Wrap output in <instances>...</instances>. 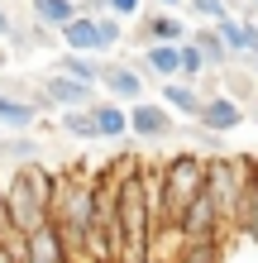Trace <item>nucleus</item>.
I'll use <instances>...</instances> for the list:
<instances>
[{
    "label": "nucleus",
    "mask_w": 258,
    "mask_h": 263,
    "mask_svg": "<svg viewBox=\"0 0 258 263\" xmlns=\"http://www.w3.org/2000/svg\"><path fill=\"white\" fill-rule=\"evenodd\" d=\"M177 263H225V254H220V244H182Z\"/></svg>",
    "instance_id": "obj_21"
},
{
    "label": "nucleus",
    "mask_w": 258,
    "mask_h": 263,
    "mask_svg": "<svg viewBox=\"0 0 258 263\" xmlns=\"http://www.w3.org/2000/svg\"><path fill=\"white\" fill-rule=\"evenodd\" d=\"M63 129L72 139H96V120H91V105L86 110H63Z\"/></svg>",
    "instance_id": "obj_20"
},
{
    "label": "nucleus",
    "mask_w": 258,
    "mask_h": 263,
    "mask_svg": "<svg viewBox=\"0 0 258 263\" xmlns=\"http://www.w3.org/2000/svg\"><path fill=\"white\" fill-rule=\"evenodd\" d=\"M187 5L196 10V20H201V24H220V20H230V14H234L230 0H187Z\"/></svg>",
    "instance_id": "obj_19"
},
{
    "label": "nucleus",
    "mask_w": 258,
    "mask_h": 263,
    "mask_svg": "<svg viewBox=\"0 0 258 263\" xmlns=\"http://www.w3.org/2000/svg\"><path fill=\"white\" fill-rule=\"evenodd\" d=\"M34 120H38V105H34V101L14 96V91H0V125H5L10 134L34 129Z\"/></svg>",
    "instance_id": "obj_12"
},
{
    "label": "nucleus",
    "mask_w": 258,
    "mask_h": 263,
    "mask_svg": "<svg viewBox=\"0 0 258 263\" xmlns=\"http://www.w3.org/2000/svg\"><path fill=\"white\" fill-rule=\"evenodd\" d=\"M201 91L196 86H187V82H163V105H168L172 115H187V120H196L201 115Z\"/></svg>",
    "instance_id": "obj_16"
},
{
    "label": "nucleus",
    "mask_w": 258,
    "mask_h": 263,
    "mask_svg": "<svg viewBox=\"0 0 258 263\" xmlns=\"http://www.w3.org/2000/svg\"><path fill=\"white\" fill-rule=\"evenodd\" d=\"M163 182H168V225H177V215L206 187V153H191V148L172 153V158L163 163Z\"/></svg>",
    "instance_id": "obj_3"
},
{
    "label": "nucleus",
    "mask_w": 258,
    "mask_h": 263,
    "mask_svg": "<svg viewBox=\"0 0 258 263\" xmlns=\"http://www.w3.org/2000/svg\"><path fill=\"white\" fill-rule=\"evenodd\" d=\"M115 263H148V254H120Z\"/></svg>",
    "instance_id": "obj_26"
},
{
    "label": "nucleus",
    "mask_w": 258,
    "mask_h": 263,
    "mask_svg": "<svg viewBox=\"0 0 258 263\" xmlns=\"http://www.w3.org/2000/svg\"><path fill=\"white\" fill-rule=\"evenodd\" d=\"M187 39H191V29L182 24V14H172V10L144 20V29H139V43H144V48H148V43H187Z\"/></svg>",
    "instance_id": "obj_10"
},
{
    "label": "nucleus",
    "mask_w": 258,
    "mask_h": 263,
    "mask_svg": "<svg viewBox=\"0 0 258 263\" xmlns=\"http://www.w3.org/2000/svg\"><path fill=\"white\" fill-rule=\"evenodd\" d=\"M158 5H163V10H177V5H187V0H158Z\"/></svg>",
    "instance_id": "obj_27"
},
{
    "label": "nucleus",
    "mask_w": 258,
    "mask_h": 263,
    "mask_svg": "<svg viewBox=\"0 0 258 263\" xmlns=\"http://www.w3.org/2000/svg\"><path fill=\"white\" fill-rule=\"evenodd\" d=\"M253 187H258V158H253Z\"/></svg>",
    "instance_id": "obj_28"
},
{
    "label": "nucleus",
    "mask_w": 258,
    "mask_h": 263,
    "mask_svg": "<svg viewBox=\"0 0 258 263\" xmlns=\"http://www.w3.org/2000/svg\"><path fill=\"white\" fill-rule=\"evenodd\" d=\"M96 24H101V43H105V53L120 48V39H125V34H120V24H125V20H115V14H96Z\"/></svg>",
    "instance_id": "obj_22"
},
{
    "label": "nucleus",
    "mask_w": 258,
    "mask_h": 263,
    "mask_svg": "<svg viewBox=\"0 0 258 263\" xmlns=\"http://www.w3.org/2000/svg\"><path fill=\"white\" fill-rule=\"evenodd\" d=\"M196 125L210 129V134H230L244 125V105H239L234 96H220V91H210V96L201 101V115H196Z\"/></svg>",
    "instance_id": "obj_6"
},
{
    "label": "nucleus",
    "mask_w": 258,
    "mask_h": 263,
    "mask_svg": "<svg viewBox=\"0 0 258 263\" xmlns=\"http://www.w3.org/2000/svg\"><path fill=\"white\" fill-rule=\"evenodd\" d=\"M67 43V53H105V43H101V24H96V14H77V20H72L63 34H57Z\"/></svg>",
    "instance_id": "obj_9"
},
{
    "label": "nucleus",
    "mask_w": 258,
    "mask_h": 263,
    "mask_svg": "<svg viewBox=\"0 0 258 263\" xmlns=\"http://www.w3.org/2000/svg\"><path fill=\"white\" fill-rule=\"evenodd\" d=\"M105 10H110L115 20H139V10H144V0H105Z\"/></svg>",
    "instance_id": "obj_23"
},
{
    "label": "nucleus",
    "mask_w": 258,
    "mask_h": 263,
    "mask_svg": "<svg viewBox=\"0 0 258 263\" xmlns=\"http://www.w3.org/2000/svg\"><path fill=\"white\" fill-rule=\"evenodd\" d=\"M215 34L225 39V48H230V58H258V24L253 20H239V14H230V20L215 24Z\"/></svg>",
    "instance_id": "obj_8"
},
{
    "label": "nucleus",
    "mask_w": 258,
    "mask_h": 263,
    "mask_svg": "<svg viewBox=\"0 0 258 263\" xmlns=\"http://www.w3.org/2000/svg\"><path fill=\"white\" fill-rule=\"evenodd\" d=\"M172 110L163 101H134L129 105V134L144 139V144H163V139H172Z\"/></svg>",
    "instance_id": "obj_4"
},
{
    "label": "nucleus",
    "mask_w": 258,
    "mask_h": 263,
    "mask_svg": "<svg viewBox=\"0 0 258 263\" xmlns=\"http://www.w3.org/2000/svg\"><path fill=\"white\" fill-rule=\"evenodd\" d=\"M10 225V211H5V182H0V230Z\"/></svg>",
    "instance_id": "obj_25"
},
{
    "label": "nucleus",
    "mask_w": 258,
    "mask_h": 263,
    "mask_svg": "<svg viewBox=\"0 0 258 263\" xmlns=\"http://www.w3.org/2000/svg\"><path fill=\"white\" fill-rule=\"evenodd\" d=\"M48 225L63 235L72 263L86 258V235L96 225V177H67L53 187V206H48Z\"/></svg>",
    "instance_id": "obj_1"
},
{
    "label": "nucleus",
    "mask_w": 258,
    "mask_h": 263,
    "mask_svg": "<svg viewBox=\"0 0 258 263\" xmlns=\"http://www.w3.org/2000/svg\"><path fill=\"white\" fill-rule=\"evenodd\" d=\"M38 91H43V105H53V110H86V105H96V86L72 82L63 72H48Z\"/></svg>",
    "instance_id": "obj_5"
},
{
    "label": "nucleus",
    "mask_w": 258,
    "mask_h": 263,
    "mask_svg": "<svg viewBox=\"0 0 258 263\" xmlns=\"http://www.w3.org/2000/svg\"><path fill=\"white\" fill-rule=\"evenodd\" d=\"M91 120H96V139H125L129 134V110L120 101H96Z\"/></svg>",
    "instance_id": "obj_14"
},
{
    "label": "nucleus",
    "mask_w": 258,
    "mask_h": 263,
    "mask_svg": "<svg viewBox=\"0 0 258 263\" xmlns=\"http://www.w3.org/2000/svg\"><path fill=\"white\" fill-rule=\"evenodd\" d=\"M191 43L201 48V58H206V67H210V72H225V67L234 63V58H230V48H225V39L215 34V24H201V29H191Z\"/></svg>",
    "instance_id": "obj_15"
},
{
    "label": "nucleus",
    "mask_w": 258,
    "mask_h": 263,
    "mask_svg": "<svg viewBox=\"0 0 258 263\" xmlns=\"http://www.w3.org/2000/svg\"><path fill=\"white\" fill-rule=\"evenodd\" d=\"M14 34H19V29H14V20H10V10L0 5V43H10Z\"/></svg>",
    "instance_id": "obj_24"
},
{
    "label": "nucleus",
    "mask_w": 258,
    "mask_h": 263,
    "mask_svg": "<svg viewBox=\"0 0 258 263\" xmlns=\"http://www.w3.org/2000/svg\"><path fill=\"white\" fill-rule=\"evenodd\" d=\"M53 187H57V177L43 163H19L5 177V211H10V225L19 230V235H34V230L48 225Z\"/></svg>",
    "instance_id": "obj_2"
},
{
    "label": "nucleus",
    "mask_w": 258,
    "mask_h": 263,
    "mask_svg": "<svg viewBox=\"0 0 258 263\" xmlns=\"http://www.w3.org/2000/svg\"><path fill=\"white\" fill-rule=\"evenodd\" d=\"M206 72H210V67H206V58H201V48H196V43L187 39V43H182V77H177V82H187V86H196V82H201Z\"/></svg>",
    "instance_id": "obj_18"
},
{
    "label": "nucleus",
    "mask_w": 258,
    "mask_h": 263,
    "mask_svg": "<svg viewBox=\"0 0 258 263\" xmlns=\"http://www.w3.org/2000/svg\"><path fill=\"white\" fill-rule=\"evenodd\" d=\"M101 91L110 101H120V105H125V101L134 105V101H144V72L139 67H125V63H110V67L101 72Z\"/></svg>",
    "instance_id": "obj_7"
},
{
    "label": "nucleus",
    "mask_w": 258,
    "mask_h": 263,
    "mask_svg": "<svg viewBox=\"0 0 258 263\" xmlns=\"http://www.w3.org/2000/svg\"><path fill=\"white\" fill-rule=\"evenodd\" d=\"M253 5H258V0H253Z\"/></svg>",
    "instance_id": "obj_30"
},
{
    "label": "nucleus",
    "mask_w": 258,
    "mask_h": 263,
    "mask_svg": "<svg viewBox=\"0 0 258 263\" xmlns=\"http://www.w3.org/2000/svg\"><path fill=\"white\" fill-rule=\"evenodd\" d=\"M29 5H34V20L43 29H57V34L82 14V5H72V0H29Z\"/></svg>",
    "instance_id": "obj_17"
},
{
    "label": "nucleus",
    "mask_w": 258,
    "mask_h": 263,
    "mask_svg": "<svg viewBox=\"0 0 258 263\" xmlns=\"http://www.w3.org/2000/svg\"><path fill=\"white\" fill-rule=\"evenodd\" d=\"M144 67L163 77V82H177L182 77V43H148L144 48Z\"/></svg>",
    "instance_id": "obj_13"
},
{
    "label": "nucleus",
    "mask_w": 258,
    "mask_h": 263,
    "mask_svg": "<svg viewBox=\"0 0 258 263\" xmlns=\"http://www.w3.org/2000/svg\"><path fill=\"white\" fill-rule=\"evenodd\" d=\"M53 72L72 77V82H86V86H101V72H105V63H101L96 53H67V48H63V58L53 63Z\"/></svg>",
    "instance_id": "obj_11"
},
{
    "label": "nucleus",
    "mask_w": 258,
    "mask_h": 263,
    "mask_svg": "<svg viewBox=\"0 0 258 263\" xmlns=\"http://www.w3.org/2000/svg\"><path fill=\"white\" fill-rule=\"evenodd\" d=\"M72 5H82V10H86V5H91V0H72Z\"/></svg>",
    "instance_id": "obj_29"
}]
</instances>
